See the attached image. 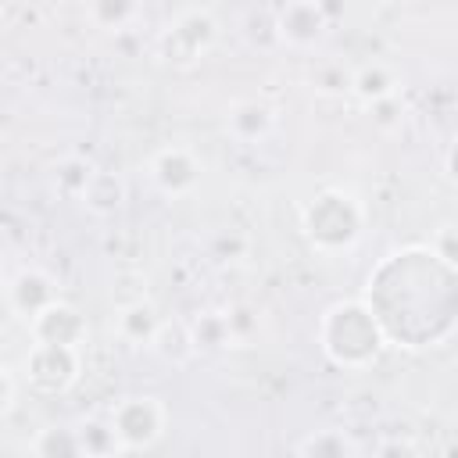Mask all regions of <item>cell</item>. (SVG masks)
Segmentation results:
<instances>
[{
	"instance_id": "3957f363",
	"label": "cell",
	"mask_w": 458,
	"mask_h": 458,
	"mask_svg": "<svg viewBox=\"0 0 458 458\" xmlns=\"http://www.w3.org/2000/svg\"><path fill=\"white\" fill-rule=\"evenodd\" d=\"M369 211L354 190L344 186H322L304 208H301V233L318 254H344L351 250L365 233Z\"/></svg>"
},
{
	"instance_id": "5b68a950",
	"label": "cell",
	"mask_w": 458,
	"mask_h": 458,
	"mask_svg": "<svg viewBox=\"0 0 458 458\" xmlns=\"http://www.w3.org/2000/svg\"><path fill=\"white\" fill-rule=\"evenodd\" d=\"M107 419H111L125 454L150 451L168 433V404L161 397H154V394H129V397L114 401Z\"/></svg>"
},
{
	"instance_id": "4316f807",
	"label": "cell",
	"mask_w": 458,
	"mask_h": 458,
	"mask_svg": "<svg viewBox=\"0 0 458 458\" xmlns=\"http://www.w3.org/2000/svg\"><path fill=\"white\" fill-rule=\"evenodd\" d=\"M318 7H322V14H326L329 21H336V18L344 14V7H347V0H318Z\"/></svg>"
},
{
	"instance_id": "603a6c76",
	"label": "cell",
	"mask_w": 458,
	"mask_h": 458,
	"mask_svg": "<svg viewBox=\"0 0 458 458\" xmlns=\"http://www.w3.org/2000/svg\"><path fill=\"white\" fill-rule=\"evenodd\" d=\"M18 376H21V372H14L11 361H4V369H0V415H4V419H7V415L14 411V404H18Z\"/></svg>"
},
{
	"instance_id": "5bb4252c",
	"label": "cell",
	"mask_w": 458,
	"mask_h": 458,
	"mask_svg": "<svg viewBox=\"0 0 458 458\" xmlns=\"http://www.w3.org/2000/svg\"><path fill=\"white\" fill-rule=\"evenodd\" d=\"M125 179L118 175V172H93V179H89V186H86V193H82V208L89 211V215H114L122 204H125Z\"/></svg>"
},
{
	"instance_id": "2e32d148",
	"label": "cell",
	"mask_w": 458,
	"mask_h": 458,
	"mask_svg": "<svg viewBox=\"0 0 458 458\" xmlns=\"http://www.w3.org/2000/svg\"><path fill=\"white\" fill-rule=\"evenodd\" d=\"M79 440H82V458H104V454H125L118 444V433L111 426V419H86L75 426Z\"/></svg>"
},
{
	"instance_id": "30bf717a",
	"label": "cell",
	"mask_w": 458,
	"mask_h": 458,
	"mask_svg": "<svg viewBox=\"0 0 458 458\" xmlns=\"http://www.w3.org/2000/svg\"><path fill=\"white\" fill-rule=\"evenodd\" d=\"M329 25L333 21L322 14L318 0H290L276 14V36L283 43H290V47H301V50L304 47H315L326 36Z\"/></svg>"
},
{
	"instance_id": "484cf974",
	"label": "cell",
	"mask_w": 458,
	"mask_h": 458,
	"mask_svg": "<svg viewBox=\"0 0 458 458\" xmlns=\"http://www.w3.org/2000/svg\"><path fill=\"white\" fill-rule=\"evenodd\" d=\"M444 175L458 186V136L447 143V150H444Z\"/></svg>"
},
{
	"instance_id": "e0dca14e",
	"label": "cell",
	"mask_w": 458,
	"mask_h": 458,
	"mask_svg": "<svg viewBox=\"0 0 458 458\" xmlns=\"http://www.w3.org/2000/svg\"><path fill=\"white\" fill-rule=\"evenodd\" d=\"M29 451L36 458H82V440H79V429H39L36 440L29 444Z\"/></svg>"
},
{
	"instance_id": "9c48e42d",
	"label": "cell",
	"mask_w": 458,
	"mask_h": 458,
	"mask_svg": "<svg viewBox=\"0 0 458 458\" xmlns=\"http://www.w3.org/2000/svg\"><path fill=\"white\" fill-rule=\"evenodd\" d=\"M29 340H43V344H72V347H82L86 336H89V326H86V315L68 304L64 297H57L54 304H47L29 326Z\"/></svg>"
},
{
	"instance_id": "7a4b0ae2",
	"label": "cell",
	"mask_w": 458,
	"mask_h": 458,
	"mask_svg": "<svg viewBox=\"0 0 458 458\" xmlns=\"http://www.w3.org/2000/svg\"><path fill=\"white\" fill-rule=\"evenodd\" d=\"M318 347L344 372H365L390 347L386 329L365 297L336 301L318 318Z\"/></svg>"
},
{
	"instance_id": "ba28073f",
	"label": "cell",
	"mask_w": 458,
	"mask_h": 458,
	"mask_svg": "<svg viewBox=\"0 0 458 458\" xmlns=\"http://www.w3.org/2000/svg\"><path fill=\"white\" fill-rule=\"evenodd\" d=\"M4 297H7V311H11L18 322L29 326L47 304H54V301L61 297V290H57V279H54L50 272H43L39 265H25V268H18V272L7 279Z\"/></svg>"
},
{
	"instance_id": "8992f818",
	"label": "cell",
	"mask_w": 458,
	"mask_h": 458,
	"mask_svg": "<svg viewBox=\"0 0 458 458\" xmlns=\"http://www.w3.org/2000/svg\"><path fill=\"white\" fill-rule=\"evenodd\" d=\"M218 39V21L208 7H186L179 11L168 29L157 36V54L175 68H193Z\"/></svg>"
},
{
	"instance_id": "277c9868",
	"label": "cell",
	"mask_w": 458,
	"mask_h": 458,
	"mask_svg": "<svg viewBox=\"0 0 458 458\" xmlns=\"http://www.w3.org/2000/svg\"><path fill=\"white\" fill-rule=\"evenodd\" d=\"M82 376V347L32 340L21 358V383L43 397L68 394Z\"/></svg>"
},
{
	"instance_id": "9a60e30c",
	"label": "cell",
	"mask_w": 458,
	"mask_h": 458,
	"mask_svg": "<svg viewBox=\"0 0 458 458\" xmlns=\"http://www.w3.org/2000/svg\"><path fill=\"white\" fill-rule=\"evenodd\" d=\"M193 344L197 351H222V347H236L233 329H229V315L225 311H204L190 322Z\"/></svg>"
},
{
	"instance_id": "7c38bea8",
	"label": "cell",
	"mask_w": 458,
	"mask_h": 458,
	"mask_svg": "<svg viewBox=\"0 0 458 458\" xmlns=\"http://www.w3.org/2000/svg\"><path fill=\"white\" fill-rule=\"evenodd\" d=\"M225 129L240 140V143H254L261 140L268 129H272V107L258 97H247V100H236L225 114Z\"/></svg>"
},
{
	"instance_id": "4fadbf2b",
	"label": "cell",
	"mask_w": 458,
	"mask_h": 458,
	"mask_svg": "<svg viewBox=\"0 0 458 458\" xmlns=\"http://www.w3.org/2000/svg\"><path fill=\"white\" fill-rule=\"evenodd\" d=\"M397 75H394V68L390 64H383V61H369V64H361L358 72H354V79H351V93L361 100V104H379V100H386V97H397Z\"/></svg>"
},
{
	"instance_id": "ac0fdd59",
	"label": "cell",
	"mask_w": 458,
	"mask_h": 458,
	"mask_svg": "<svg viewBox=\"0 0 458 458\" xmlns=\"http://www.w3.org/2000/svg\"><path fill=\"white\" fill-rule=\"evenodd\" d=\"M93 172H97V168H93L86 157H64V161L54 168V190H57L61 197L82 200V193H86Z\"/></svg>"
},
{
	"instance_id": "7402d4cb",
	"label": "cell",
	"mask_w": 458,
	"mask_h": 458,
	"mask_svg": "<svg viewBox=\"0 0 458 458\" xmlns=\"http://www.w3.org/2000/svg\"><path fill=\"white\" fill-rule=\"evenodd\" d=\"M351 79H354V72H344L340 64H329V68L315 72V89L329 93V97H340V93H351Z\"/></svg>"
},
{
	"instance_id": "d4e9b609",
	"label": "cell",
	"mask_w": 458,
	"mask_h": 458,
	"mask_svg": "<svg viewBox=\"0 0 458 458\" xmlns=\"http://www.w3.org/2000/svg\"><path fill=\"white\" fill-rule=\"evenodd\" d=\"M372 111V118H376V125H383V129H394L397 122H401V100L397 97H386V100H379V104H372L369 107Z\"/></svg>"
},
{
	"instance_id": "cb8c5ba5",
	"label": "cell",
	"mask_w": 458,
	"mask_h": 458,
	"mask_svg": "<svg viewBox=\"0 0 458 458\" xmlns=\"http://www.w3.org/2000/svg\"><path fill=\"white\" fill-rule=\"evenodd\" d=\"M225 315H229V329H233V340H236V344L250 340V333L258 329V318H254V311H247V308H229Z\"/></svg>"
},
{
	"instance_id": "8fae6325",
	"label": "cell",
	"mask_w": 458,
	"mask_h": 458,
	"mask_svg": "<svg viewBox=\"0 0 458 458\" xmlns=\"http://www.w3.org/2000/svg\"><path fill=\"white\" fill-rule=\"evenodd\" d=\"M161 326H165V318H161L157 308H154L150 301H143V297L132 301V304H122V308H118V318H114L118 336H122L125 344H132V347H154Z\"/></svg>"
},
{
	"instance_id": "ffe728a7",
	"label": "cell",
	"mask_w": 458,
	"mask_h": 458,
	"mask_svg": "<svg viewBox=\"0 0 458 458\" xmlns=\"http://www.w3.org/2000/svg\"><path fill=\"white\" fill-rule=\"evenodd\" d=\"M351 451H354V444L344 437V429H318L297 444V454H315V458H340Z\"/></svg>"
},
{
	"instance_id": "d6986e66",
	"label": "cell",
	"mask_w": 458,
	"mask_h": 458,
	"mask_svg": "<svg viewBox=\"0 0 458 458\" xmlns=\"http://www.w3.org/2000/svg\"><path fill=\"white\" fill-rule=\"evenodd\" d=\"M140 11V0H89V21L107 32H122Z\"/></svg>"
},
{
	"instance_id": "44dd1931",
	"label": "cell",
	"mask_w": 458,
	"mask_h": 458,
	"mask_svg": "<svg viewBox=\"0 0 458 458\" xmlns=\"http://www.w3.org/2000/svg\"><path fill=\"white\" fill-rule=\"evenodd\" d=\"M429 247L444 265L458 268V222H440L429 236Z\"/></svg>"
},
{
	"instance_id": "52a82bcc",
	"label": "cell",
	"mask_w": 458,
	"mask_h": 458,
	"mask_svg": "<svg viewBox=\"0 0 458 458\" xmlns=\"http://www.w3.org/2000/svg\"><path fill=\"white\" fill-rule=\"evenodd\" d=\"M200 175H204L200 157L182 143H168L150 157V179L165 197H190L200 186Z\"/></svg>"
},
{
	"instance_id": "6da1fadb",
	"label": "cell",
	"mask_w": 458,
	"mask_h": 458,
	"mask_svg": "<svg viewBox=\"0 0 458 458\" xmlns=\"http://www.w3.org/2000/svg\"><path fill=\"white\" fill-rule=\"evenodd\" d=\"M361 297L379 315L390 347H440L458 333V268L444 265L429 243L390 250L369 272Z\"/></svg>"
}]
</instances>
